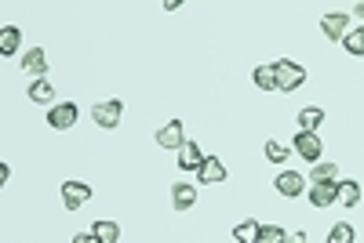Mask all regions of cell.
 Masks as SVG:
<instances>
[{
    "label": "cell",
    "instance_id": "obj_1",
    "mask_svg": "<svg viewBox=\"0 0 364 243\" xmlns=\"http://www.w3.org/2000/svg\"><path fill=\"white\" fill-rule=\"evenodd\" d=\"M273 73H277V91H299L306 84V70L291 58H277Z\"/></svg>",
    "mask_w": 364,
    "mask_h": 243
},
{
    "label": "cell",
    "instance_id": "obj_2",
    "mask_svg": "<svg viewBox=\"0 0 364 243\" xmlns=\"http://www.w3.org/2000/svg\"><path fill=\"white\" fill-rule=\"evenodd\" d=\"M120 113H124V102L120 98H102L92 105V120L102 127V131H113L120 124Z\"/></svg>",
    "mask_w": 364,
    "mask_h": 243
},
{
    "label": "cell",
    "instance_id": "obj_3",
    "mask_svg": "<svg viewBox=\"0 0 364 243\" xmlns=\"http://www.w3.org/2000/svg\"><path fill=\"white\" fill-rule=\"evenodd\" d=\"M77 117H80V109H77L73 102H58V105L48 109V124H51L55 131H70V127H77Z\"/></svg>",
    "mask_w": 364,
    "mask_h": 243
},
{
    "label": "cell",
    "instance_id": "obj_4",
    "mask_svg": "<svg viewBox=\"0 0 364 243\" xmlns=\"http://www.w3.org/2000/svg\"><path fill=\"white\" fill-rule=\"evenodd\" d=\"M295 152H299L303 160L317 164L320 152H325V145H320V138L313 135V131H299V135H295Z\"/></svg>",
    "mask_w": 364,
    "mask_h": 243
},
{
    "label": "cell",
    "instance_id": "obj_5",
    "mask_svg": "<svg viewBox=\"0 0 364 243\" xmlns=\"http://www.w3.org/2000/svg\"><path fill=\"white\" fill-rule=\"evenodd\" d=\"M157 145H161V149H182V145H186L182 120H168V124L157 131Z\"/></svg>",
    "mask_w": 364,
    "mask_h": 243
},
{
    "label": "cell",
    "instance_id": "obj_6",
    "mask_svg": "<svg viewBox=\"0 0 364 243\" xmlns=\"http://www.w3.org/2000/svg\"><path fill=\"white\" fill-rule=\"evenodd\" d=\"M88 200H92V185H84V182H66L62 185V204H66L70 211L84 207Z\"/></svg>",
    "mask_w": 364,
    "mask_h": 243
},
{
    "label": "cell",
    "instance_id": "obj_7",
    "mask_svg": "<svg viewBox=\"0 0 364 243\" xmlns=\"http://www.w3.org/2000/svg\"><path fill=\"white\" fill-rule=\"evenodd\" d=\"M277 192H281V196H288V200H291V196H303L306 192V178H303V174H295V171H284V174H277Z\"/></svg>",
    "mask_w": 364,
    "mask_h": 243
},
{
    "label": "cell",
    "instance_id": "obj_8",
    "mask_svg": "<svg viewBox=\"0 0 364 243\" xmlns=\"http://www.w3.org/2000/svg\"><path fill=\"white\" fill-rule=\"evenodd\" d=\"M320 29H325L328 40H342L346 37V11H328L320 18Z\"/></svg>",
    "mask_w": 364,
    "mask_h": 243
},
{
    "label": "cell",
    "instance_id": "obj_9",
    "mask_svg": "<svg viewBox=\"0 0 364 243\" xmlns=\"http://www.w3.org/2000/svg\"><path fill=\"white\" fill-rule=\"evenodd\" d=\"M197 178H201V185H219V182H226V167L219 164V157H208L197 171Z\"/></svg>",
    "mask_w": 364,
    "mask_h": 243
},
{
    "label": "cell",
    "instance_id": "obj_10",
    "mask_svg": "<svg viewBox=\"0 0 364 243\" xmlns=\"http://www.w3.org/2000/svg\"><path fill=\"white\" fill-rule=\"evenodd\" d=\"M194 204H197V189L194 185H186V182L171 185V207H175V211H189Z\"/></svg>",
    "mask_w": 364,
    "mask_h": 243
},
{
    "label": "cell",
    "instance_id": "obj_11",
    "mask_svg": "<svg viewBox=\"0 0 364 243\" xmlns=\"http://www.w3.org/2000/svg\"><path fill=\"white\" fill-rule=\"evenodd\" d=\"M23 70H26V73H33L37 80L44 77V73H48V55H44V48L26 51V55H23Z\"/></svg>",
    "mask_w": 364,
    "mask_h": 243
},
{
    "label": "cell",
    "instance_id": "obj_12",
    "mask_svg": "<svg viewBox=\"0 0 364 243\" xmlns=\"http://www.w3.org/2000/svg\"><path fill=\"white\" fill-rule=\"evenodd\" d=\"M204 160H208V157L197 149V142H186V145L179 149V167H182V171H201Z\"/></svg>",
    "mask_w": 364,
    "mask_h": 243
},
{
    "label": "cell",
    "instance_id": "obj_13",
    "mask_svg": "<svg viewBox=\"0 0 364 243\" xmlns=\"http://www.w3.org/2000/svg\"><path fill=\"white\" fill-rule=\"evenodd\" d=\"M335 178H339V171H335V164H328V160H317L313 171H310V185H328V182H335Z\"/></svg>",
    "mask_w": 364,
    "mask_h": 243
},
{
    "label": "cell",
    "instance_id": "obj_14",
    "mask_svg": "<svg viewBox=\"0 0 364 243\" xmlns=\"http://www.w3.org/2000/svg\"><path fill=\"white\" fill-rule=\"evenodd\" d=\"M357 200H360V185H357V182H350V178H346V182H339V185H335V204L353 207Z\"/></svg>",
    "mask_w": 364,
    "mask_h": 243
},
{
    "label": "cell",
    "instance_id": "obj_15",
    "mask_svg": "<svg viewBox=\"0 0 364 243\" xmlns=\"http://www.w3.org/2000/svg\"><path fill=\"white\" fill-rule=\"evenodd\" d=\"M310 204H313V207H332V204H335V182H328V185H310Z\"/></svg>",
    "mask_w": 364,
    "mask_h": 243
},
{
    "label": "cell",
    "instance_id": "obj_16",
    "mask_svg": "<svg viewBox=\"0 0 364 243\" xmlns=\"http://www.w3.org/2000/svg\"><path fill=\"white\" fill-rule=\"evenodd\" d=\"M259 232H263V225L259 222H241V225H233V239L237 243H259Z\"/></svg>",
    "mask_w": 364,
    "mask_h": 243
},
{
    "label": "cell",
    "instance_id": "obj_17",
    "mask_svg": "<svg viewBox=\"0 0 364 243\" xmlns=\"http://www.w3.org/2000/svg\"><path fill=\"white\" fill-rule=\"evenodd\" d=\"M251 80H255V87H259V91H277V73H273V65H259V70L251 73Z\"/></svg>",
    "mask_w": 364,
    "mask_h": 243
},
{
    "label": "cell",
    "instance_id": "obj_18",
    "mask_svg": "<svg viewBox=\"0 0 364 243\" xmlns=\"http://www.w3.org/2000/svg\"><path fill=\"white\" fill-rule=\"evenodd\" d=\"M18 44H23V33H18L15 26H4V29H0V55H15Z\"/></svg>",
    "mask_w": 364,
    "mask_h": 243
},
{
    "label": "cell",
    "instance_id": "obj_19",
    "mask_svg": "<svg viewBox=\"0 0 364 243\" xmlns=\"http://www.w3.org/2000/svg\"><path fill=\"white\" fill-rule=\"evenodd\" d=\"M30 98H33L37 105H51V98H55V87H51L48 80H33V87H30Z\"/></svg>",
    "mask_w": 364,
    "mask_h": 243
},
{
    "label": "cell",
    "instance_id": "obj_20",
    "mask_svg": "<svg viewBox=\"0 0 364 243\" xmlns=\"http://www.w3.org/2000/svg\"><path fill=\"white\" fill-rule=\"evenodd\" d=\"M92 232L99 236V243H117V239H120V225H117V222H102V218L95 222Z\"/></svg>",
    "mask_w": 364,
    "mask_h": 243
},
{
    "label": "cell",
    "instance_id": "obj_21",
    "mask_svg": "<svg viewBox=\"0 0 364 243\" xmlns=\"http://www.w3.org/2000/svg\"><path fill=\"white\" fill-rule=\"evenodd\" d=\"M320 124H325V113H320V109H313V105L299 113V127H303V131H313V135H317Z\"/></svg>",
    "mask_w": 364,
    "mask_h": 243
},
{
    "label": "cell",
    "instance_id": "obj_22",
    "mask_svg": "<svg viewBox=\"0 0 364 243\" xmlns=\"http://www.w3.org/2000/svg\"><path fill=\"white\" fill-rule=\"evenodd\" d=\"M328 243H353V225L335 222V225H332V232H328Z\"/></svg>",
    "mask_w": 364,
    "mask_h": 243
},
{
    "label": "cell",
    "instance_id": "obj_23",
    "mask_svg": "<svg viewBox=\"0 0 364 243\" xmlns=\"http://www.w3.org/2000/svg\"><path fill=\"white\" fill-rule=\"evenodd\" d=\"M342 48H346L350 55H364V29H353L342 37Z\"/></svg>",
    "mask_w": 364,
    "mask_h": 243
},
{
    "label": "cell",
    "instance_id": "obj_24",
    "mask_svg": "<svg viewBox=\"0 0 364 243\" xmlns=\"http://www.w3.org/2000/svg\"><path fill=\"white\" fill-rule=\"evenodd\" d=\"M284 239H288V232L281 225H263V232H259V243H284Z\"/></svg>",
    "mask_w": 364,
    "mask_h": 243
},
{
    "label": "cell",
    "instance_id": "obj_25",
    "mask_svg": "<svg viewBox=\"0 0 364 243\" xmlns=\"http://www.w3.org/2000/svg\"><path fill=\"white\" fill-rule=\"evenodd\" d=\"M266 160H270V164H284V160H288V145H281V142H266Z\"/></svg>",
    "mask_w": 364,
    "mask_h": 243
},
{
    "label": "cell",
    "instance_id": "obj_26",
    "mask_svg": "<svg viewBox=\"0 0 364 243\" xmlns=\"http://www.w3.org/2000/svg\"><path fill=\"white\" fill-rule=\"evenodd\" d=\"M73 243H99V236H95V232H77Z\"/></svg>",
    "mask_w": 364,
    "mask_h": 243
},
{
    "label": "cell",
    "instance_id": "obj_27",
    "mask_svg": "<svg viewBox=\"0 0 364 243\" xmlns=\"http://www.w3.org/2000/svg\"><path fill=\"white\" fill-rule=\"evenodd\" d=\"M284 243H306V232H288Z\"/></svg>",
    "mask_w": 364,
    "mask_h": 243
},
{
    "label": "cell",
    "instance_id": "obj_28",
    "mask_svg": "<svg viewBox=\"0 0 364 243\" xmlns=\"http://www.w3.org/2000/svg\"><path fill=\"white\" fill-rule=\"evenodd\" d=\"M353 11H357V15H360V18H364V4H357V8H353Z\"/></svg>",
    "mask_w": 364,
    "mask_h": 243
}]
</instances>
